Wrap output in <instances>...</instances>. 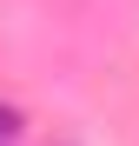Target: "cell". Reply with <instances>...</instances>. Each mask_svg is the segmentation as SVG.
Returning <instances> with one entry per match:
<instances>
[{"mask_svg": "<svg viewBox=\"0 0 139 146\" xmlns=\"http://www.w3.org/2000/svg\"><path fill=\"white\" fill-rule=\"evenodd\" d=\"M13 133H20V113H13V106H0V146H7Z\"/></svg>", "mask_w": 139, "mask_h": 146, "instance_id": "6da1fadb", "label": "cell"}]
</instances>
